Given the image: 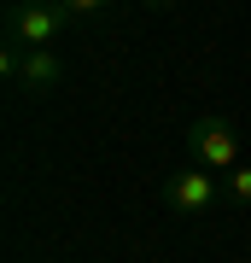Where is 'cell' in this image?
Listing matches in <instances>:
<instances>
[{
  "instance_id": "cell-6",
  "label": "cell",
  "mask_w": 251,
  "mask_h": 263,
  "mask_svg": "<svg viewBox=\"0 0 251 263\" xmlns=\"http://www.w3.org/2000/svg\"><path fill=\"white\" fill-rule=\"evenodd\" d=\"M59 6H65V12H70V18H93V12H100V6H105V0H59Z\"/></svg>"
},
{
  "instance_id": "cell-4",
  "label": "cell",
  "mask_w": 251,
  "mask_h": 263,
  "mask_svg": "<svg viewBox=\"0 0 251 263\" xmlns=\"http://www.w3.org/2000/svg\"><path fill=\"white\" fill-rule=\"evenodd\" d=\"M0 70H6L12 82H24L29 94H53V88L65 82V59H59L53 47H12V41H6Z\"/></svg>"
},
{
  "instance_id": "cell-1",
  "label": "cell",
  "mask_w": 251,
  "mask_h": 263,
  "mask_svg": "<svg viewBox=\"0 0 251 263\" xmlns=\"http://www.w3.org/2000/svg\"><path fill=\"white\" fill-rule=\"evenodd\" d=\"M222 193H228L222 176H216V170H205V164H181V170H169L164 187H158V199H164L176 216H210Z\"/></svg>"
},
{
  "instance_id": "cell-7",
  "label": "cell",
  "mask_w": 251,
  "mask_h": 263,
  "mask_svg": "<svg viewBox=\"0 0 251 263\" xmlns=\"http://www.w3.org/2000/svg\"><path fill=\"white\" fill-rule=\"evenodd\" d=\"M140 6H146V12H169L176 0H140Z\"/></svg>"
},
{
  "instance_id": "cell-5",
  "label": "cell",
  "mask_w": 251,
  "mask_h": 263,
  "mask_svg": "<svg viewBox=\"0 0 251 263\" xmlns=\"http://www.w3.org/2000/svg\"><path fill=\"white\" fill-rule=\"evenodd\" d=\"M222 187H228L234 205H251V164H234L228 176H222Z\"/></svg>"
},
{
  "instance_id": "cell-2",
  "label": "cell",
  "mask_w": 251,
  "mask_h": 263,
  "mask_svg": "<svg viewBox=\"0 0 251 263\" xmlns=\"http://www.w3.org/2000/svg\"><path fill=\"white\" fill-rule=\"evenodd\" d=\"M70 12L59 0H12L6 6V41L12 47H53L65 35Z\"/></svg>"
},
{
  "instance_id": "cell-3",
  "label": "cell",
  "mask_w": 251,
  "mask_h": 263,
  "mask_svg": "<svg viewBox=\"0 0 251 263\" xmlns=\"http://www.w3.org/2000/svg\"><path fill=\"white\" fill-rule=\"evenodd\" d=\"M187 146H193V164L216 170V176H228V170L240 164V135H234V123H228V117H216V111L193 117V129H187Z\"/></svg>"
}]
</instances>
